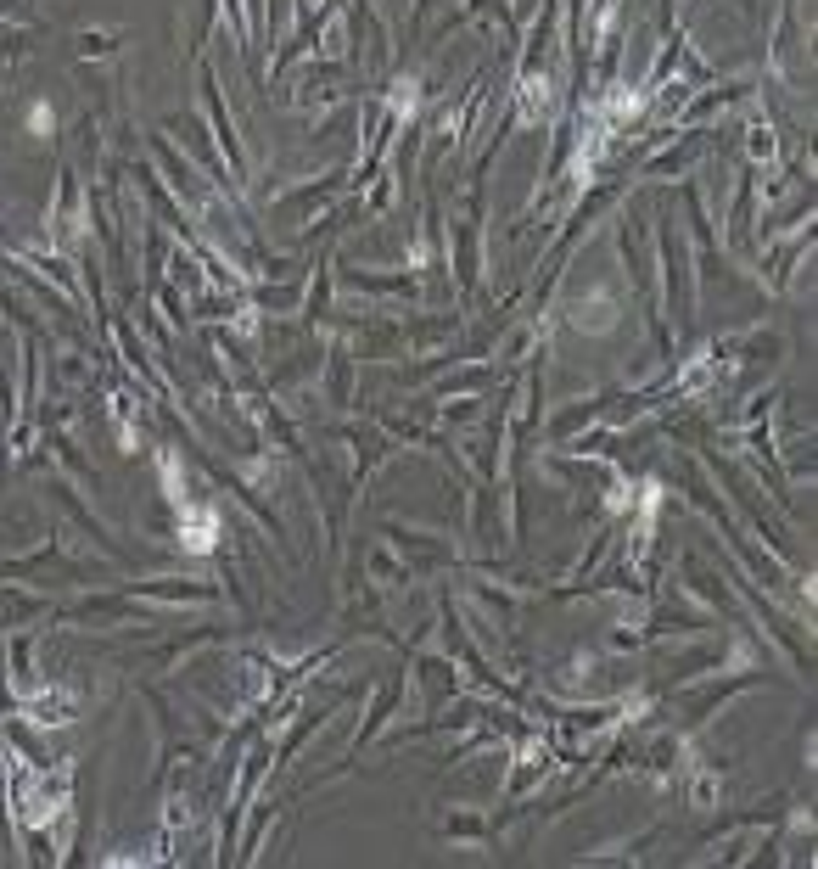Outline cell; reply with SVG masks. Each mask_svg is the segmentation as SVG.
<instances>
[{
  "mask_svg": "<svg viewBox=\"0 0 818 869\" xmlns=\"http://www.w3.org/2000/svg\"><path fill=\"white\" fill-rule=\"evenodd\" d=\"M180 511V544L191 556H213V544H219V511L213 505H197V499H185L174 505Z\"/></svg>",
  "mask_w": 818,
  "mask_h": 869,
  "instance_id": "obj_1",
  "label": "cell"
},
{
  "mask_svg": "<svg viewBox=\"0 0 818 869\" xmlns=\"http://www.w3.org/2000/svg\"><path fill=\"white\" fill-rule=\"evenodd\" d=\"M387 107H393V118L409 124V118L421 113V79H415V73H398L393 85H387Z\"/></svg>",
  "mask_w": 818,
  "mask_h": 869,
  "instance_id": "obj_2",
  "label": "cell"
},
{
  "mask_svg": "<svg viewBox=\"0 0 818 869\" xmlns=\"http://www.w3.org/2000/svg\"><path fill=\"white\" fill-rule=\"evenodd\" d=\"M23 129H29L34 141H51V135H57V107H51V101H29V107H23Z\"/></svg>",
  "mask_w": 818,
  "mask_h": 869,
  "instance_id": "obj_3",
  "label": "cell"
},
{
  "mask_svg": "<svg viewBox=\"0 0 818 869\" xmlns=\"http://www.w3.org/2000/svg\"><path fill=\"white\" fill-rule=\"evenodd\" d=\"M426 258H432V247H426V242H409V270H421Z\"/></svg>",
  "mask_w": 818,
  "mask_h": 869,
  "instance_id": "obj_4",
  "label": "cell"
}]
</instances>
